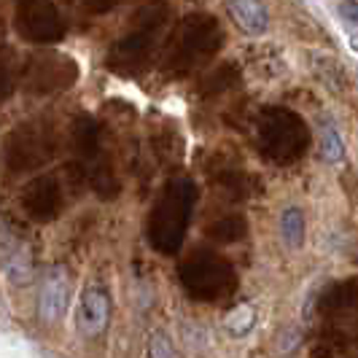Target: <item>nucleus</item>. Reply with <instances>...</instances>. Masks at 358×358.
Returning <instances> with one entry per match:
<instances>
[{
    "instance_id": "1",
    "label": "nucleus",
    "mask_w": 358,
    "mask_h": 358,
    "mask_svg": "<svg viewBox=\"0 0 358 358\" xmlns=\"http://www.w3.org/2000/svg\"><path fill=\"white\" fill-rule=\"evenodd\" d=\"M194 202H197V186L192 178L178 176L164 183L148 215V243L154 251L164 256L180 251L192 224Z\"/></svg>"
},
{
    "instance_id": "2",
    "label": "nucleus",
    "mask_w": 358,
    "mask_h": 358,
    "mask_svg": "<svg viewBox=\"0 0 358 358\" xmlns=\"http://www.w3.org/2000/svg\"><path fill=\"white\" fill-rule=\"evenodd\" d=\"M221 46H224V33L218 19L205 11H194L180 19V24L176 27V36L164 57V73L170 78H183L202 68L208 59H213Z\"/></svg>"
},
{
    "instance_id": "3",
    "label": "nucleus",
    "mask_w": 358,
    "mask_h": 358,
    "mask_svg": "<svg viewBox=\"0 0 358 358\" xmlns=\"http://www.w3.org/2000/svg\"><path fill=\"white\" fill-rule=\"evenodd\" d=\"M256 141L262 154L275 164H294L310 145L307 122L286 106H267L256 116Z\"/></svg>"
},
{
    "instance_id": "4",
    "label": "nucleus",
    "mask_w": 358,
    "mask_h": 358,
    "mask_svg": "<svg viewBox=\"0 0 358 358\" xmlns=\"http://www.w3.org/2000/svg\"><path fill=\"white\" fill-rule=\"evenodd\" d=\"M164 22H167V8L162 3H154L145 11H141L135 27L110 46L106 59L108 68L113 73H122V76H135V73L143 71L154 49H157Z\"/></svg>"
},
{
    "instance_id": "5",
    "label": "nucleus",
    "mask_w": 358,
    "mask_h": 358,
    "mask_svg": "<svg viewBox=\"0 0 358 358\" xmlns=\"http://www.w3.org/2000/svg\"><path fill=\"white\" fill-rule=\"evenodd\" d=\"M180 286L197 302H221L237 291L232 262L215 251H194L178 267Z\"/></svg>"
},
{
    "instance_id": "6",
    "label": "nucleus",
    "mask_w": 358,
    "mask_h": 358,
    "mask_svg": "<svg viewBox=\"0 0 358 358\" xmlns=\"http://www.w3.org/2000/svg\"><path fill=\"white\" fill-rule=\"evenodd\" d=\"M73 148L81 159L84 167V178H90L92 189L97 192V197L110 199L119 194V180L113 176L110 159L103 151V141H100V127L90 116H78L73 124Z\"/></svg>"
},
{
    "instance_id": "7",
    "label": "nucleus",
    "mask_w": 358,
    "mask_h": 358,
    "mask_svg": "<svg viewBox=\"0 0 358 358\" xmlns=\"http://www.w3.org/2000/svg\"><path fill=\"white\" fill-rule=\"evenodd\" d=\"M54 135L46 124H22L17 127L8 141H6V164L14 170V173H27V170H36L43 167L46 162H52L54 157Z\"/></svg>"
},
{
    "instance_id": "8",
    "label": "nucleus",
    "mask_w": 358,
    "mask_h": 358,
    "mask_svg": "<svg viewBox=\"0 0 358 358\" xmlns=\"http://www.w3.org/2000/svg\"><path fill=\"white\" fill-rule=\"evenodd\" d=\"M14 27L24 41L38 46L65 38V22L54 0H14Z\"/></svg>"
},
{
    "instance_id": "9",
    "label": "nucleus",
    "mask_w": 358,
    "mask_h": 358,
    "mask_svg": "<svg viewBox=\"0 0 358 358\" xmlns=\"http://www.w3.org/2000/svg\"><path fill=\"white\" fill-rule=\"evenodd\" d=\"M24 90L33 94H52L68 90L78 78V65L68 54H33L24 65Z\"/></svg>"
},
{
    "instance_id": "10",
    "label": "nucleus",
    "mask_w": 358,
    "mask_h": 358,
    "mask_svg": "<svg viewBox=\"0 0 358 358\" xmlns=\"http://www.w3.org/2000/svg\"><path fill=\"white\" fill-rule=\"evenodd\" d=\"M19 202H22V210L33 221L49 224V221H54L57 215L62 213L65 194H62V186L54 176H36L22 189Z\"/></svg>"
},
{
    "instance_id": "11",
    "label": "nucleus",
    "mask_w": 358,
    "mask_h": 358,
    "mask_svg": "<svg viewBox=\"0 0 358 358\" xmlns=\"http://www.w3.org/2000/svg\"><path fill=\"white\" fill-rule=\"evenodd\" d=\"M318 313L337 326L358 323V278H348L326 288L318 296Z\"/></svg>"
},
{
    "instance_id": "12",
    "label": "nucleus",
    "mask_w": 358,
    "mask_h": 358,
    "mask_svg": "<svg viewBox=\"0 0 358 358\" xmlns=\"http://www.w3.org/2000/svg\"><path fill=\"white\" fill-rule=\"evenodd\" d=\"M71 305V278L68 269L62 264H54L41 283V294H38V315L43 321H59L65 315V310Z\"/></svg>"
},
{
    "instance_id": "13",
    "label": "nucleus",
    "mask_w": 358,
    "mask_h": 358,
    "mask_svg": "<svg viewBox=\"0 0 358 358\" xmlns=\"http://www.w3.org/2000/svg\"><path fill=\"white\" fill-rule=\"evenodd\" d=\"M110 321V296L103 286H87L78 302V329L84 337H100Z\"/></svg>"
},
{
    "instance_id": "14",
    "label": "nucleus",
    "mask_w": 358,
    "mask_h": 358,
    "mask_svg": "<svg viewBox=\"0 0 358 358\" xmlns=\"http://www.w3.org/2000/svg\"><path fill=\"white\" fill-rule=\"evenodd\" d=\"M227 14L245 36H264L269 27V11L264 0H227Z\"/></svg>"
},
{
    "instance_id": "15",
    "label": "nucleus",
    "mask_w": 358,
    "mask_h": 358,
    "mask_svg": "<svg viewBox=\"0 0 358 358\" xmlns=\"http://www.w3.org/2000/svg\"><path fill=\"white\" fill-rule=\"evenodd\" d=\"M356 345L353 340V334L345 329V326H331V329H326L318 334V340L313 342V356L315 358H334V356H342V353H348L350 348Z\"/></svg>"
},
{
    "instance_id": "16",
    "label": "nucleus",
    "mask_w": 358,
    "mask_h": 358,
    "mask_svg": "<svg viewBox=\"0 0 358 358\" xmlns=\"http://www.w3.org/2000/svg\"><path fill=\"white\" fill-rule=\"evenodd\" d=\"M245 234H248V221L240 213L224 215V218H218V221H213V224L208 227V237H210L213 243H218V245L240 243Z\"/></svg>"
},
{
    "instance_id": "17",
    "label": "nucleus",
    "mask_w": 358,
    "mask_h": 358,
    "mask_svg": "<svg viewBox=\"0 0 358 358\" xmlns=\"http://www.w3.org/2000/svg\"><path fill=\"white\" fill-rule=\"evenodd\" d=\"M280 237L288 251H299L305 243V213L296 205H288L280 215Z\"/></svg>"
},
{
    "instance_id": "18",
    "label": "nucleus",
    "mask_w": 358,
    "mask_h": 358,
    "mask_svg": "<svg viewBox=\"0 0 358 358\" xmlns=\"http://www.w3.org/2000/svg\"><path fill=\"white\" fill-rule=\"evenodd\" d=\"M215 183H218V189H224L234 199H248L256 192V186H253L256 180L243 170H221L215 176Z\"/></svg>"
},
{
    "instance_id": "19",
    "label": "nucleus",
    "mask_w": 358,
    "mask_h": 358,
    "mask_svg": "<svg viewBox=\"0 0 358 358\" xmlns=\"http://www.w3.org/2000/svg\"><path fill=\"white\" fill-rule=\"evenodd\" d=\"M321 157L329 164H337V162L345 159V145H342V138L337 132V127L323 122L321 124Z\"/></svg>"
},
{
    "instance_id": "20",
    "label": "nucleus",
    "mask_w": 358,
    "mask_h": 358,
    "mask_svg": "<svg viewBox=\"0 0 358 358\" xmlns=\"http://www.w3.org/2000/svg\"><path fill=\"white\" fill-rule=\"evenodd\" d=\"M237 78H240V76H237V68H234V65H224V68H218L213 76H208V78L202 81L199 92H202L205 97H213V94H221V92H227L229 87H234Z\"/></svg>"
},
{
    "instance_id": "21",
    "label": "nucleus",
    "mask_w": 358,
    "mask_h": 358,
    "mask_svg": "<svg viewBox=\"0 0 358 358\" xmlns=\"http://www.w3.org/2000/svg\"><path fill=\"white\" fill-rule=\"evenodd\" d=\"M253 326H256V310L251 305L234 307L232 313L227 315V329H229L232 337H245Z\"/></svg>"
},
{
    "instance_id": "22",
    "label": "nucleus",
    "mask_w": 358,
    "mask_h": 358,
    "mask_svg": "<svg viewBox=\"0 0 358 358\" xmlns=\"http://www.w3.org/2000/svg\"><path fill=\"white\" fill-rule=\"evenodd\" d=\"M30 275H33L30 256H27V251H17L14 253V259L8 262V278H11L14 283H27Z\"/></svg>"
},
{
    "instance_id": "23",
    "label": "nucleus",
    "mask_w": 358,
    "mask_h": 358,
    "mask_svg": "<svg viewBox=\"0 0 358 358\" xmlns=\"http://www.w3.org/2000/svg\"><path fill=\"white\" fill-rule=\"evenodd\" d=\"M148 358H178V356H176L173 342L167 340L162 331H154L151 340H148Z\"/></svg>"
},
{
    "instance_id": "24",
    "label": "nucleus",
    "mask_w": 358,
    "mask_h": 358,
    "mask_svg": "<svg viewBox=\"0 0 358 358\" xmlns=\"http://www.w3.org/2000/svg\"><path fill=\"white\" fill-rule=\"evenodd\" d=\"M84 3V8L90 11V14H108V11H113L116 6H119V0H81Z\"/></svg>"
},
{
    "instance_id": "25",
    "label": "nucleus",
    "mask_w": 358,
    "mask_h": 358,
    "mask_svg": "<svg viewBox=\"0 0 358 358\" xmlns=\"http://www.w3.org/2000/svg\"><path fill=\"white\" fill-rule=\"evenodd\" d=\"M14 92V78H11V71L6 62H0V100H6L8 94Z\"/></svg>"
},
{
    "instance_id": "26",
    "label": "nucleus",
    "mask_w": 358,
    "mask_h": 358,
    "mask_svg": "<svg viewBox=\"0 0 358 358\" xmlns=\"http://www.w3.org/2000/svg\"><path fill=\"white\" fill-rule=\"evenodd\" d=\"M340 14L348 24L358 27V0H345V3H340Z\"/></svg>"
},
{
    "instance_id": "27",
    "label": "nucleus",
    "mask_w": 358,
    "mask_h": 358,
    "mask_svg": "<svg viewBox=\"0 0 358 358\" xmlns=\"http://www.w3.org/2000/svg\"><path fill=\"white\" fill-rule=\"evenodd\" d=\"M356 358H358V356H356Z\"/></svg>"
}]
</instances>
